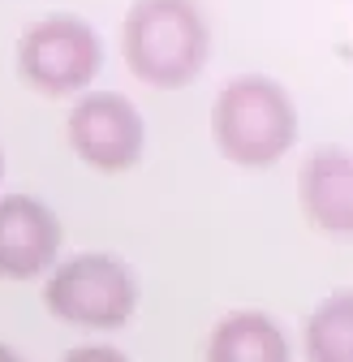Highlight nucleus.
<instances>
[{
	"instance_id": "7",
	"label": "nucleus",
	"mask_w": 353,
	"mask_h": 362,
	"mask_svg": "<svg viewBox=\"0 0 353 362\" xmlns=\"http://www.w3.org/2000/svg\"><path fill=\"white\" fill-rule=\"evenodd\" d=\"M301 207L323 233L349 238L353 233V151L319 147L301 168Z\"/></svg>"
},
{
	"instance_id": "3",
	"label": "nucleus",
	"mask_w": 353,
	"mask_h": 362,
	"mask_svg": "<svg viewBox=\"0 0 353 362\" xmlns=\"http://www.w3.org/2000/svg\"><path fill=\"white\" fill-rule=\"evenodd\" d=\"M43 306L73 328L112 332L129 324L138 306V276L108 250H82L56 263L43 281Z\"/></svg>"
},
{
	"instance_id": "12",
	"label": "nucleus",
	"mask_w": 353,
	"mask_h": 362,
	"mask_svg": "<svg viewBox=\"0 0 353 362\" xmlns=\"http://www.w3.org/2000/svg\"><path fill=\"white\" fill-rule=\"evenodd\" d=\"M0 177H5V151H0Z\"/></svg>"
},
{
	"instance_id": "1",
	"label": "nucleus",
	"mask_w": 353,
	"mask_h": 362,
	"mask_svg": "<svg viewBox=\"0 0 353 362\" xmlns=\"http://www.w3.org/2000/svg\"><path fill=\"white\" fill-rule=\"evenodd\" d=\"M211 48L207 18L194 0H134L121 22L125 65L151 86H186Z\"/></svg>"
},
{
	"instance_id": "6",
	"label": "nucleus",
	"mask_w": 353,
	"mask_h": 362,
	"mask_svg": "<svg viewBox=\"0 0 353 362\" xmlns=\"http://www.w3.org/2000/svg\"><path fill=\"white\" fill-rule=\"evenodd\" d=\"M61 216L35 194H0V276L35 281L56 267Z\"/></svg>"
},
{
	"instance_id": "11",
	"label": "nucleus",
	"mask_w": 353,
	"mask_h": 362,
	"mask_svg": "<svg viewBox=\"0 0 353 362\" xmlns=\"http://www.w3.org/2000/svg\"><path fill=\"white\" fill-rule=\"evenodd\" d=\"M0 362H26V358H22L13 345H5V341H0Z\"/></svg>"
},
{
	"instance_id": "9",
	"label": "nucleus",
	"mask_w": 353,
	"mask_h": 362,
	"mask_svg": "<svg viewBox=\"0 0 353 362\" xmlns=\"http://www.w3.org/2000/svg\"><path fill=\"white\" fill-rule=\"evenodd\" d=\"M306 362H353V289H340L311 310Z\"/></svg>"
},
{
	"instance_id": "10",
	"label": "nucleus",
	"mask_w": 353,
	"mask_h": 362,
	"mask_svg": "<svg viewBox=\"0 0 353 362\" xmlns=\"http://www.w3.org/2000/svg\"><path fill=\"white\" fill-rule=\"evenodd\" d=\"M61 362H129L116 345H78V349H69Z\"/></svg>"
},
{
	"instance_id": "2",
	"label": "nucleus",
	"mask_w": 353,
	"mask_h": 362,
	"mask_svg": "<svg viewBox=\"0 0 353 362\" xmlns=\"http://www.w3.org/2000/svg\"><path fill=\"white\" fill-rule=\"evenodd\" d=\"M211 134L220 151L241 168H263L280 160L297 139V108L289 90L263 74H241L225 82L211 108Z\"/></svg>"
},
{
	"instance_id": "4",
	"label": "nucleus",
	"mask_w": 353,
	"mask_h": 362,
	"mask_svg": "<svg viewBox=\"0 0 353 362\" xmlns=\"http://www.w3.org/2000/svg\"><path fill=\"white\" fill-rule=\"evenodd\" d=\"M100 65L104 43L78 13H48L18 39V74L43 95H73L100 74Z\"/></svg>"
},
{
	"instance_id": "8",
	"label": "nucleus",
	"mask_w": 353,
	"mask_h": 362,
	"mask_svg": "<svg viewBox=\"0 0 353 362\" xmlns=\"http://www.w3.org/2000/svg\"><path fill=\"white\" fill-rule=\"evenodd\" d=\"M207 362H289L285 328L263 310H229L207 337Z\"/></svg>"
},
{
	"instance_id": "5",
	"label": "nucleus",
	"mask_w": 353,
	"mask_h": 362,
	"mask_svg": "<svg viewBox=\"0 0 353 362\" xmlns=\"http://www.w3.org/2000/svg\"><path fill=\"white\" fill-rule=\"evenodd\" d=\"M69 147L78 151L82 164H91L100 173H121L143 156V112L116 90H91V95L73 100L69 121Z\"/></svg>"
}]
</instances>
